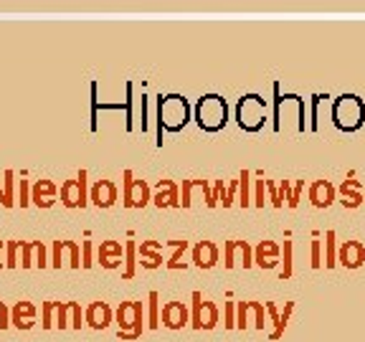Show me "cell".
I'll list each match as a JSON object with an SVG mask.
<instances>
[{"instance_id":"cell-1","label":"cell","mask_w":365,"mask_h":342,"mask_svg":"<svg viewBox=\"0 0 365 342\" xmlns=\"http://www.w3.org/2000/svg\"><path fill=\"white\" fill-rule=\"evenodd\" d=\"M193 120V107L182 94L158 97V147H163V132H180Z\"/></svg>"},{"instance_id":"cell-2","label":"cell","mask_w":365,"mask_h":342,"mask_svg":"<svg viewBox=\"0 0 365 342\" xmlns=\"http://www.w3.org/2000/svg\"><path fill=\"white\" fill-rule=\"evenodd\" d=\"M193 120L203 132H221L228 125V102L221 94H203L193 107Z\"/></svg>"},{"instance_id":"cell-3","label":"cell","mask_w":365,"mask_h":342,"mask_svg":"<svg viewBox=\"0 0 365 342\" xmlns=\"http://www.w3.org/2000/svg\"><path fill=\"white\" fill-rule=\"evenodd\" d=\"M332 125L342 132H358L365 125V102L358 94H340L332 102Z\"/></svg>"},{"instance_id":"cell-4","label":"cell","mask_w":365,"mask_h":342,"mask_svg":"<svg viewBox=\"0 0 365 342\" xmlns=\"http://www.w3.org/2000/svg\"><path fill=\"white\" fill-rule=\"evenodd\" d=\"M236 122L244 132H259L267 122V102L259 94H244L236 102Z\"/></svg>"},{"instance_id":"cell-5","label":"cell","mask_w":365,"mask_h":342,"mask_svg":"<svg viewBox=\"0 0 365 342\" xmlns=\"http://www.w3.org/2000/svg\"><path fill=\"white\" fill-rule=\"evenodd\" d=\"M143 319H145V309H143V302H122L117 314H114V322L120 327V340L125 342H132V340H140L143 337Z\"/></svg>"},{"instance_id":"cell-6","label":"cell","mask_w":365,"mask_h":342,"mask_svg":"<svg viewBox=\"0 0 365 342\" xmlns=\"http://www.w3.org/2000/svg\"><path fill=\"white\" fill-rule=\"evenodd\" d=\"M153 200V190H150L148 180L135 177L132 170L122 172V203L125 208H145Z\"/></svg>"},{"instance_id":"cell-7","label":"cell","mask_w":365,"mask_h":342,"mask_svg":"<svg viewBox=\"0 0 365 342\" xmlns=\"http://www.w3.org/2000/svg\"><path fill=\"white\" fill-rule=\"evenodd\" d=\"M58 195H61V203L66 205V208H86V205H89V180H86V170H79L76 177L61 182Z\"/></svg>"},{"instance_id":"cell-8","label":"cell","mask_w":365,"mask_h":342,"mask_svg":"<svg viewBox=\"0 0 365 342\" xmlns=\"http://www.w3.org/2000/svg\"><path fill=\"white\" fill-rule=\"evenodd\" d=\"M190 327L193 330H213L218 325V307L208 299H203L200 291L190 294Z\"/></svg>"},{"instance_id":"cell-9","label":"cell","mask_w":365,"mask_h":342,"mask_svg":"<svg viewBox=\"0 0 365 342\" xmlns=\"http://www.w3.org/2000/svg\"><path fill=\"white\" fill-rule=\"evenodd\" d=\"M236 264H241L244 269L254 266V249H251L246 241H239V239L223 244V266L234 269Z\"/></svg>"},{"instance_id":"cell-10","label":"cell","mask_w":365,"mask_h":342,"mask_svg":"<svg viewBox=\"0 0 365 342\" xmlns=\"http://www.w3.org/2000/svg\"><path fill=\"white\" fill-rule=\"evenodd\" d=\"M337 203L342 205V208H348V211H355V208H360V205L365 203V185L363 180H358V177H348V180L340 182V188H337Z\"/></svg>"},{"instance_id":"cell-11","label":"cell","mask_w":365,"mask_h":342,"mask_svg":"<svg viewBox=\"0 0 365 342\" xmlns=\"http://www.w3.org/2000/svg\"><path fill=\"white\" fill-rule=\"evenodd\" d=\"M68 302H43L41 304V325L43 330H51V327H58V330H66L68 327Z\"/></svg>"},{"instance_id":"cell-12","label":"cell","mask_w":365,"mask_h":342,"mask_svg":"<svg viewBox=\"0 0 365 342\" xmlns=\"http://www.w3.org/2000/svg\"><path fill=\"white\" fill-rule=\"evenodd\" d=\"M150 203H155L158 208H180V185L175 180H168V177L158 180Z\"/></svg>"},{"instance_id":"cell-13","label":"cell","mask_w":365,"mask_h":342,"mask_svg":"<svg viewBox=\"0 0 365 342\" xmlns=\"http://www.w3.org/2000/svg\"><path fill=\"white\" fill-rule=\"evenodd\" d=\"M365 264V244L363 241H342L337 246V266L360 269Z\"/></svg>"},{"instance_id":"cell-14","label":"cell","mask_w":365,"mask_h":342,"mask_svg":"<svg viewBox=\"0 0 365 342\" xmlns=\"http://www.w3.org/2000/svg\"><path fill=\"white\" fill-rule=\"evenodd\" d=\"M58 200V185L48 177H41L31 185V203L36 208H51Z\"/></svg>"},{"instance_id":"cell-15","label":"cell","mask_w":365,"mask_h":342,"mask_svg":"<svg viewBox=\"0 0 365 342\" xmlns=\"http://www.w3.org/2000/svg\"><path fill=\"white\" fill-rule=\"evenodd\" d=\"M160 322H163L168 330H182L185 325H190V309L185 307V302H165L163 304Z\"/></svg>"},{"instance_id":"cell-16","label":"cell","mask_w":365,"mask_h":342,"mask_svg":"<svg viewBox=\"0 0 365 342\" xmlns=\"http://www.w3.org/2000/svg\"><path fill=\"white\" fill-rule=\"evenodd\" d=\"M254 264L259 269H277L282 264V246L277 241H259L257 249H254Z\"/></svg>"},{"instance_id":"cell-17","label":"cell","mask_w":365,"mask_h":342,"mask_svg":"<svg viewBox=\"0 0 365 342\" xmlns=\"http://www.w3.org/2000/svg\"><path fill=\"white\" fill-rule=\"evenodd\" d=\"M114 322V312L107 302H91L84 312V325H89L91 330H107Z\"/></svg>"},{"instance_id":"cell-18","label":"cell","mask_w":365,"mask_h":342,"mask_svg":"<svg viewBox=\"0 0 365 342\" xmlns=\"http://www.w3.org/2000/svg\"><path fill=\"white\" fill-rule=\"evenodd\" d=\"M307 198L314 208H330L337 200V188L330 180H314L307 188Z\"/></svg>"},{"instance_id":"cell-19","label":"cell","mask_w":365,"mask_h":342,"mask_svg":"<svg viewBox=\"0 0 365 342\" xmlns=\"http://www.w3.org/2000/svg\"><path fill=\"white\" fill-rule=\"evenodd\" d=\"M218 256H221V251L213 241H198L190 249V261L198 269H213L218 264Z\"/></svg>"},{"instance_id":"cell-20","label":"cell","mask_w":365,"mask_h":342,"mask_svg":"<svg viewBox=\"0 0 365 342\" xmlns=\"http://www.w3.org/2000/svg\"><path fill=\"white\" fill-rule=\"evenodd\" d=\"M117 185L112 180H97L89 188V203H94L97 208H112L117 203Z\"/></svg>"},{"instance_id":"cell-21","label":"cell","mask_w":365,"mask_h":342,"mask_svg":"<svg viewBox=\"0 0 365 342\" xmlns=\"http://www.w3.org/2000/svg\"><path fill=\"white\" fill-rule=\"evenodd\" d=\"M36 314H38V307L34 302H16L11 309V325L16 330H31L36 325Z\"/></svg>"},{"instance_id":"cell-22","label":"cell","mask_w":365,"mask_h":342,"mask_svg":"<svg viewBox=\"0 0 365 342\" xmlns=\"http://www.w3.org/2000/svg\"><path fill=\"white\" fill-rule=\"evenodd\" d=\"M160 241H143L135 249L137 264H143L145 269H160L163 266V254H160Z\"/></svg>"},{"instance_id":"cell-23","label":"cell","mask_w":365,"mask_h":342,"mask_svg":"<svg viewBox=\"0 0 365 342\" xmlns=\"http://www.w3.org/2000/svg\"><path fill=\"white\" fill-rule=\"evenodd\" d=\"M122 256H125V246L120 241H102V246L97 251V259L104 269H120Z\"/></svg>"},{"instance_id":"cell-24","label":"cell","mask_w":365,"mask_h":342,"mask_svg":"<svg viewBox=\"0 0 365 342\" xmlns=\"http://www.w3.org/2000/svg\"><path fill=\"white\" fill-rule=\"evenodd\" d=\"M21 251H23V259H21V266L23 269H31V266H38V269H46L48 261H46V246L41 241H21Z\"/></svg>"},{"instance_id":"cell-25","label":"cell","mask_w":365,"mask_h":342,"mask_svg":"<svg viewBox=\"0 0 365 342\" xmlns=\"http://www.w3.org/2000/svg\"><path fill=\"white\" fill-rule=\"evenodd\" d=\"M213 198H216V203H221L223 208H231V205L236 203V198H239V180H231L228 185H223V180H216V185H213Z\"/></svg>"},{"instance_id":"cell-26","label":"cell","mask_w":365,"mask_h":342,"mask_svg":"<svg viewBox=\"0 0 365 342\" xmlns=\"http://www.w3.org/2000/svg\"><path fill=\"white\" fill-rule=\"evenodd\" d=\"M168 244L173 246V256L168 259V264L165 266L168 269H185V251L190 249V241H185V239H178V241H168Z\"/></svg>"},{"instance_id":"cell-27","label":"cell","mask_w":365,"mask_h":342,"mask_svg":"<svg viewBox=\"0 0 365 342\" xmlns=\"http://www.w3.org/2000/svg\"><path fill=\"white\" fill-rule=\"evenodd\" d=\"M322 246H325L322 264H325L327 269H335L337 266V234L335 231H325V241H322Z\"/></svg>"},{"instance_id":"cell-28","label":"cell","mask_w":365,"mask_h":342,"mask_svg":"<svg viewBox=\"0 0 365 342\" xmlns=\"http://www.w3.org/2000/svg\"><path fill=\"white\" fill-rule=\"evenodd\" d=\"M251 180H254L251 170H241V175H239V198H236V203H239L241 208H251Z\"/></svg>"},{"instance_id":"cell-29","label":"cell","mask_w":365,"mask_h":342,"mask_svg":"<svg viewBox=\"0 0 365 342\" xmlns=\"http://www.w3.org/2000/svg\"><path fill=\"white\" fill-rule=\"evenodd\" d=\"M148 327L150 330H158L160 327V294L158 291H150L148 294Z\"/></svg>"},{"instance_id":"cell-30","label":"cell","mask_w":365,"mask_h":342,"mask_svg":"<svg viewBox=\"0 0 365 342\" xmlns=\"http://www.w3.org/2000/svg\"><path fill=\"white\" fill-rule=\"evenodd\" d=\"M292 312H294V302H287L284 304V312H279V322H277V327H274V330L269 332V337H272V340H282V335H284L287 325H289Z\"/></svg>"},{"instance_id":"cell-31","label":"cell","mask_w":365,"mask_h":342,"mask_svg":"<svg viewBox=\"0 0 365 342\" xmlns=\"http://www.w3.org/2000/svg\"><path fill=\"white\" fill-rule=\"evenodd\" d=\"M135 249H137L135 241H127V244H125V256H127L125 264H127V266H125V271H122V279H132V276H135V264H137Z\"/></svg>"},{"instance_id":"cell-32","label":"cell","mask_w":365,"mask_h":342,"mask_svg":"<svg viewBox=\"0 0 365 342\" xmlns=\"http://www.w3.org/2000/svg\"><path fill=\"white\" fill-rule=\"evenodd\" d=\"M309 264H312V269H322V241H319L317 231L312 234V246H309Z\"/></svg>"},{"instance_id":"cell-33","label":"cell","mask_w":365,"mask_h":342,"mask_svg":"<svg viewBox=\"0 0 365 342\" xmlns=\"http://www.w3.org/2000/svg\"><path fill=\"white\" fill-rule=\"evenodd\" d=\"M282 251H284V269L279 271V276H282V281L284 279H292V274H294V266H292V241H284V246H282Z\"/></svg>"},{"instance_id":"cell-34","label":"cell","mask_w":365,"mask_h":342,"mask_svg":"<svg viewBox=\"0 0 365 342\" xmlns=\"http://www.w3.org/2000/svg\"><path fill=\"white\" fill-rule=\"evenodd\" d=\"M249 312L254 314V325H257V330L264 332V327H267V312H264V304L262 302H249Z\"/></svg>"},{"instance_id":"cell-35","label":"cell","mask_w":365,"mask_h":342,"mask_svg":"<svg viewBox=\"0 0 365 342\" xmlns=\"http://www.w3.org/2000/svg\"><path fill=\"white\" fill-rule=\"evenodd\" d=\"M302 190H304V180L292 182L289 193H287V205H289V208H297V205H299V200H302Z\"/></svg>"},{"instance_id":"cell-36","label":"cell","mask_w":365,"mask_h":342,"mask_svg":"<svg viewBox=\"0 0 365 342\" xmlns=\"http://www.w3.org/2000/svg\"><path fill=\"white\" fill-rule=\"evenodd\" d=\"M249 327V302H236V330Z\"/></svg>"},{"instance_id":"cell-37","label":"cell","mask_w":365,"mask_h":342,"mask_svg":"<svg viewBox=\"0 0 365 342\" xmlns=\"http://www.w3.org/2000/svg\"><path fill=\"white\" fill-rule=\"evenodd\" d=\"M254 182V190H251V205L254 208H264V203H267V198H264V180H251Z\"/></svg>"},{"instance_id":"cell-38","label":"cell","mask_w":365,"mask_h":342,"mask_svg":"<svg viewBox=\"0 0 365 342\" xmlns=\"http://www.w3.org/2000/svg\"><path fill=\"white\" fill-rule=\"evenodd\" d=\"M264 188H267L269 200H272L274 208H282V205H284V200H282V193H279V185H277V182H274V180H264Z\"/></svg>"},{"instance_id":"cell-39","label":"cell","mask_w":365,"mask_h":342,"mask_svg":"<svg viewBox=\"0 0 365 342\" xmlns=\"http://www.w3.org/2000/svg\"><path fill=\"white\" fill-rule=\"evenodd\" d=\"M223 325H226V330H234L236 327V302H226L223 304Z\"/></svg>"},{"instance_id":"cell-40","label":"cell","mask_w":365,"mask_h":342,"mask_svg":"<svg viewBox=\"0 0 365 342\" xmlns=\"http://www.w3.org/2000/svg\"><path fill=\"white\" fill-rule=\"evenodd\" d=\"M68 312H71V319H68V327H74V330H81V307L76 302H68Z\"/></svg>"},{"instance_id":"cell-41","label":"cell","mask_w":365,"mask_h":342,"mask_svg":"<svg viewBox=\"0 0 365 342\" xmlns=\"http://www.w3.org/2000/svg\"><path fill=\"white\" fill-rule=\"evenodd\" d=\"M18 249H21V241H8V261H6V266H18V259H16V254H18Z\"/></svg>"},{"instance_id":"cell-42","label":"cell","mask_w":365,"mask_h":342,"mask_svg":"<svg viewBox=\"0 0 365 342\" xmlns=\"http://www.w3.org/2000/svg\"><path fill=\"white\" fill-rule=\"evenodd\" d=\"M125 109H127V130H132V81H127V102H125Z\"/></svg>"},{"instance_id":"cell-43","label":"cell","mask_w":365,"mask_h":342,"mask_svg":"<svg viewBox=\"0 0 365 342\" xmlns=\"http://www.w3.org/2000/svg\"><path fill=\"white\" fill-rule=\"evenodd\" d=\"M81 249H84V259H81V266L84 269H89L91 264V241H81Z\"/></svg>"},{"instance_id":"cell-44","label":"cell","mask_w":365,"mask_h":342,"mask_svg":"<svg viewBox=\"0 0 365 342\" xmlns=\"http://www.w3.org/2000/svg\"><path fill=\"white\" fill-rule=\"evenodd\" d=\"M31 203V188H29V180H21V208Z\"/></svg>"},{"instance_id":"cell-45","label":"cell","mask_w":365,"mask_h":342,"mask_svg":"<svg viewBox=\"0 0 365 342\" xmlns=\"http://www.w3.org/2000/svg\"><path fill=\"white\" fill-rule=\"evenodd\" d=\"M0 251H3V241H0Z\"/></svg>"}]
</instances>
